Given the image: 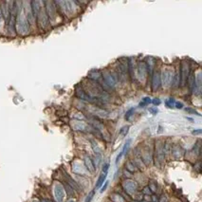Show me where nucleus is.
I'll return each mask as SVG.
<instances>
[{"label":"nucleus","mask_w":202,"mask_h":202,"mask_svg":"<svg viewBox=\"0 0 202 202\" xmlns=\"http://www.w3.org/2000/svg\"><path fill=\"white\" fill-rule=\"evenodd\" d=\"M55 196H56V198L59 202H62L63 198H64V191L63 188L61 186L57 185L56 188H55Z\"/></svg>","instance_id":"obj_8"},{"label":"nucleus","mask_w":202,"mask_h":202,"mask_svg":"<svg viewBox=\"0 0 202 202\" xmlns=\"http://www.w3.org/2000/svg\"><path fill=\"white\" fill-rule=\"evenodd\" d=\"M150 102H151V100H150V98L145 97V98L143 99V101L140 102V107H144L145 105H148Z\"/></svg>","instance_id":"obj_12"},{"label":"nucleus","mask_w":202,"mask_h":202,"mask_svg":"<svg viewBox=\"0 0 202 202\" xmlns=\"http://www.w3.org/2000/svg\"><path fill=\"white\" fill-rule=\"evenodd\" d=\"M130 141H131L130 140H128L126 141V143L124 144V146H123V148L122 149L121 153H120V154L118 155L117 158H116V164H118L119 161H120V160H121V158L122 157V155L127 151V149H128V147H129V145H130Z\"/></svg>","instance_id":"obj_9"},{"label":"nucleus","mask_w":202,"mask_h":202,"mask_svg":"<svg viewBox=\"0 0 202 202\" xmlns=\"http://www.w3.org/2000/svg\"><path fill=\"white\" fill-rule=\"evenodd\" d=\"M152 102H153L155 105H158L160 104V99H155V100Z\"/></svg>","instance_id":"obj_19"},{"label":"nucleus","mask_w":202,"mask_h":202,"mask_svg":"<svg viewBox=\"0 0 202 202\" xmlns=\"http://www.w3.org/2000/svg\"><path fill=\"white\" fill-rule=\"evenodd\" d=\"M2 26H3V16L1 14V11H0V29H1Z\"/></svg>","instance_id":"obj_21"},{"label":"nucleus","mask_w":202,"mask_h":202,"mask_svg":"<svg viewBox=\"0 0 202 202\" xmlns=\"http://www.w3.org/2000/svg\"><path fill=\"white\" fill-rule=\"evenodd\" d=\"M149 111H150V112H151L153 115H156V114L158 113V109H157V108H150Z\"/></svg>","instance_id":"obj_20"},{"label":"nucleus","mask_w":202,"mask_h":202,"mask_svg":"<svg viewBox=\"0 0 202 202\" xmlns=\"http://www.w3.org/2000/svg\"><path fill=\"white\" fill-rule=\"evenodd\" d=\"M128 129H129V126H123L121 130H120L119 132V134L121 135L122 137H124L126 134H127V132H128Z\"/></svg>","instance_id":"obj_14"},{"label":"nucleus","mask_w":202,"mask_h":202,"mask_svg":"<svg viewBox=\"0 0 202 202\" xmlns=\"http://www.w3.org/2000/svg\"><path fill=\"white\" fill-rule=\"evenodd\" d=\"M108 168H109V164L108 163H106V164H105V166L102 167V173H107Z\"/></svg>","instance_id":"obj_18"},{"label":"nucleus","mask_w":202,"mask_h":202,"mask_svg":"<svg viewBox=\"0 0 202 202\" xmlns=\"http://www.w3.org/2000/svg\"><path fill=\"white\" fill-rule=\"evenodd\" d=\"M94 194H95V191L90 192V194L87 196V198H85V202H90V201H91L92 198H93V196H94Z\"/></svg>","instance_id":"obj_15"},{"label":"nucleus","mask_w":202,"mask_h":202,"mask_svg":"<svg viewBox=\"0 0 202 202\" xmlns=\"http://www.w3.org/2000/svg\"><path fill=\"white\" fill-rule=\"evenodd\" d=\"M102 77H104V84H102L101 87L104 88L105 91H106V89L114 88L117 85L119 80L116 73L111 71H105L102 74Z\"/></svg>","instance_id":"obj_2"},{"label":"nucleus","mask_w":202,"mask_h":202,"mask_svg":"<svg viewBox=\"0 0 202 202\" xmlns=\"http://www.w3.org/2000/svg\"><path fill=\"white\" fill-rule=\"evenodd\" d=\"M161 84L160 81V71H155L152 75V90L157 91L160 88V85Z\"/></svg>","instance_id":"obj_5"},{"label":"nucleus","mask_w":202,"mask_h":202,"mask_svg":"<svg viewBox=\"0 0 202 202\" xmlns=\"http://www.w3.org/2000/svg\"><path fill=\"white\" fill-rule=\"evenodd\" d=\"M107 184H108V183H107V182H105V185H104V187H102V190H101V193H104V191H105V189H106V187H107Z\"/></svg>","instance_id":"obj_23"},{"label":"nucleus","mask_w":202,"mask_h":202,"mask_svg":"<svg viewBox=\"0 0 202 202\" xmlns=\"http://www.w3.org/2000/svg\"><path fill=\"white\" fill-rule=\"evenodd\" d=\"M106 175H107V173H102L101 175L98 178V181L96 183V189L100 188L102 184H104V182L105 181V178H106Z\"/></svg>","instance_id":"obj_10"},{"label":"nucleus","mask_w":202,"mask_h":202,"mask_svg":"<svg viewBox=\"0 0 202 202\" xmlns=\"http://www.w3.org/2000/svg\"><path fill=\"white\" fill-rule=\"evenodd\" d=\"M16 27L17 31L21 34H26L29 32V23L26 18L24 11H23V6L22 3H20V7H17L16 3Z\"/></svg>","instance_id":"obj_1"},{"label":"nucleus","mask_w":202,"mask_h":202,"mask_svg":"<svg viewBox=\"0 0 202 202\" xmlns=\"http://www.w3.org/2000/svg\"><path fill=\"white\" fill-rule=\"evenodd\" d=\"M179 79H180V84H181V87L186 85L188 77H189V66L187 62H182L181 64V69H180V75H179Z\"/></svg>","instance_id":"obj_4"},{"label":"nucleus","mask_w":202,"mask_h":202,"mask_svg":"<svg viewBox=\"0 0 202 202\" xmlns=\"http://www.w3.org/2000/svg\"><path fill=\"white\" fill-rule=\"evenodd\" d=\"M88 78H90L92 81H99L102 78V73L99 70H92L88 73Z\"/></svg>","instance_id":"obj_7"},{"label":"nucleus","mask_w":202,"mask_h":202,"mask_svg":"<svg viewBox=\"0 0 202 202\" xmlns=\"http://www.w3.org/2000/svg\"><path fill=\"white\" fill-rule=\"evenodd\" d=\"M186 111H188V112H190V113H195L196 115L199 116V114L197 113L196 111H195V110H192V109H190V108H186Z\"/></svg>","instance_id":"obj_22"},{"label":"nucleus","mask_w":202,"mask_h":202,"mask_svg":"<svg viewBox=\"0 0 202 202\" xmlns=\"http://www.w3.org/2000/svg\"><path fill=\"white\" fill-rule=\"evenodd\" d=\"M198 133H201V130H197V131H194L193 134H198Z\"/></svg>","instance_id":"obj_24"},{"label":"nucleus","mask_w":202,"mask_h":202,"mask_svg":"<svg viewBox=\"0 0 202 202\" xmlns=\"http://www.w3.org/2000/svg\"><path fill=\"white\" fill-rule=\"evenodd\" d=\"M175 104V101L174 100L173 98H170V99H168V100L166 101V105H167V107H169V108L174 107Z\"/></svg>","instance_id":"obj_13"},{"label":"nucleus","mask_w":202,"mask_h":202,"mask_svg":"<svg viewBox=\"0 0 202 202\" xmlns=\"http://www.w3.org/2000/svg\"><path fill=\"white\" fill-rule=\"evenodd\" d=\"M85 164H87V169L90 171V172H94V170H95V167H94V164L92 163L91 160H90L89 158H85Z\"/></svg>","instance_id":"obj_11"},{"label":"nucleus","mask_w":202,"mask_h":202,"mask_svg":"<svg viewBox=\"0 0 202 202\" xmlns=\"http://www.w3.org/2000/svg\"><path fill=\"white\" fill-rule=\"evenodd\" d=\"M174 72L173 70L169 69V68H165L164 70L161 72L160 74V81L161 84L164 85L165 87H171L173 85V80H174Z\"/></svg>","instance_id":"obj_3"},{"label":"nucleus","mask_w":202,"mask_h":202,"mask_svg":"<svg viewBox=\"0 0 202 202\" xmlns=\"http://www.w3.org/2000/svg\"><path fill=\"white\" fill-rule=\"evenodd\" d=\"M138 78L141 82L144 81L146 78V74H147V67H146L145 63H139L138 64Z\"/></svg>","instance_id":"obj_6"},{"label":"nucleus","mask_w":202,"mask_h":202,"mask_svg":"<svg viewBox=\"0 0 202 202\" xmlns=\"http://www.w3.org/2000/svg\"><path fill=\"white\" fill-rule=\"evenodd\" d=\"M175 106L177 107V108H178V109H181L182 107H183V105H182V102H175Z\"/></svg>","instance_id":"obj_17"},{"label":"nucleus","mask_w":202,"mask_h":202,"mask_svg":"<svg viewBox=\"0 0 202 202\" xmlns=\"http://www.w3.org/2000/svg\"><path fill=\"white\" fill-rule=\"evenodd\" d=\"M133 111H134V109H130L129 111H127V112H126V115H125V119L126 120H129V118H130V116L132 115V112H133Z\"/></svg>","instance_id":"obj_16"}]
</instances>
